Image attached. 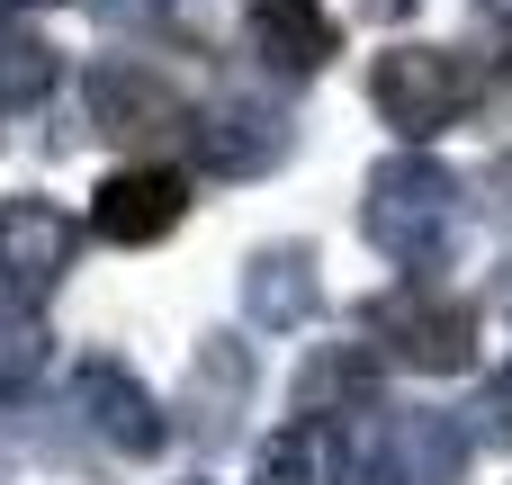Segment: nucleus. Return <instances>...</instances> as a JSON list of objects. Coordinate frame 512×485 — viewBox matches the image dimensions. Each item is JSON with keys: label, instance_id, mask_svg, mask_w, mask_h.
I'll return each mask as SVG.
<instances>
[{"label": "nucleus", "instance_id": "nucleus-1", "mask_svg": "<svg viewBox=\"0 0 512 485\" xmlns=\"http://www.w3.org/2000/svg\"><path fill=\"white\" fill-rule=\"evenodd\" d=\"M369 243H378L405 279H432V270L459 252V180H450L432 153L378 162V180H369Z\"/></svg>", "mask_w": 512, "mask_h": 485}, {"label": "nucleus", "instance_id": "nucleus-2", "mask_svg": "<svg viewBox=\"0 0 512 485\" xmlns=\"http://www.w3.org/2000/svg\"><path fill=\"white\" fill-rule=\"evenodd\" d=\"M369 333L387 342V360H405L423 378H450V369L477 360V306L432 288V279H405V288L369 297Z\"/></svg>", "mask_w": 512, "mask_h": 485}, {"label": "nucleus", "instance_id": "nucleus-3", "mask_svg": "<svg viewBox=\"0 0 512 485\" xmlns=\"http://www.w3.org/2000/svg\"><path fill=\"white\" fill-rule=\"evenodd\" d=\"M369 99H378V117L405 144H432L441 126H459V108L477 99V81H468V63L450 45H387L378 72H369Z\"/></svg>", "mask_w": 512, "mask_h": 485}, {"label": "nucleus", "instance_id": "nucleus-4", "mask_svg": "<svg viewBox=\"0 0 512 485\" xmlns=\"http://www.w3.org/2000/svg\"><path fill=\"white\" fill-rule=\"evenodd\" d=\"M468 459H477V441H468V423H459V414L387 405L351 477H360V485H459V477H468Z\"/></svg>", "mask_w": 512, "mask_h": 485}, {"label": "nucleus", "instance_id": "nucleus-5", "mask_svg": "<svg viewBox=\"0 0 512 485\" xmlns=\"http://www.w3.org/2000/svg\"><path fill=\"white\" fill-rule=\"evenodd\" d=\"M72 252H81V225L63 207H45V198H9L0 207V288L18 306L54 297V279L72 270Z\"/></svg>", "mask_w": 512, "mask_h": 485}, {"label": "nucleus", "instance_id": "nucleus-6", "mask_svg": "<svg viewBox=\"0 0 512 485\" xmlns=\"http://www.w3.org/2000/svg\"><path fill=\"white\" fill-rule=\"evenodd\" d=\"M288 144H297V126H288V108H270V99H216L207 126H198V162H207L216 180H261V171L288 162Z\"/></svg>", "mask_w": 512, "mask_h": 485}, {"label": "nucleus", "instance_id": "nucleus-7", "mask_svg": "<svg viewBox=\"0 0 512 485\" xmlns=\"http://www.w3.org/2000/svg\"><path fill=\"white\" fill-rule=\"evenodd\" d=\"M81 414H90V432H99L108 450H126V459H153V450L171 441L162 396H153L126 360H81Z\"/></svg>", "mask_w": 512, "mask_h": 485}, {"label": "nucleus", "instance_id": "nucleus-8", "mask_svg": "<svg viewBox=\"0 0 512 485\" xmlns=\"http://www.w3.org/2000/svg\"><path fill=\"white\" fill-rule=\"evenodd\" d=\"M180 216H189V189H180V171H162V162H135V171L99 180L90 234H99V243H126V252H144V243H162Z\"/></svg>", "mask_w": 512, "mask_h": 485}, {"label": "nucleus", "instance_id": "nucleus-9", "mask_svg": "<svg viewBox=\"0 0 512 485\" xmlns=\"http://www.w3.org/2000/svg\"><path fill=\"white\" fill-rule=\"evenodd\" d=\"M315 306H324V279H315V252L306 243H261L243 261V324L297 333V324H315Z\"/></svg>", "mask_w": 512, "mask_h": 485}, {"label": "nucleus", "instance_id": "nucleus-10", "mask_svg": "<svg viewBox=\"0 0 512 485\" xmlns=\"http://www.w3.org/2000/svg\"><path fill=\"white\" fill-rule=\"evenodd\" d=\"M90 126L108 144H144V135H171L180 126V90L144 63H99L90 72Z\"/></svg>", "mask_w": 512, "mask_h": 485}, {"label": "nucleus", "instance_id": "nucleus-11", "mask_svg": "<svg viewBox=\"0 0 512 485\" xmlns=\"http://www.w3.org/2000/svg\"><path fill=\"white\" fill-rule=\"evenodd\" d=\"M252 45L279 81H315L342 45V18L324 0H252Z\"/></svg>", "mask_w": 512, "mask_h": 485}, {"label": "nucleus", "instance_id": "nucleus-12", "mask_svg": "<svg viewBox=\"0 0 512 485\" xmlns=\"http://www.w3.org/2000/svg\"><path fill=\"white\" fill-rule=\"evenodd\" d=\"M243 396H252V351L243 342H198L189 387H180V432L189 441H225L234 414H243Z\"/></svg>", "mask_w": 512, "mask_h": 485}, {"label": "nucleus", "instance_id": "nucleus-13", "mask_svg": "<svg viewBox=\"0 0 512 485\" xmlns=\"http://www.w3.org/2000/svg\"><path fill=\"white\" fill-rule=\"evenodd\" d=\"M378 387H387V369H378L369 342H315V360L297 369V405L324 414V423H342V414H378Z\"/></svg>", "mask_w": 512, "mask_h": 485}, {"label": "nucleus", "instance_id": "nucleus-14", "mask_svg": "<svg viewBox=\"0 0 512 485\" xmlns=\"http://www.w3.org/2000/svg\"><path fill=\"white\" fill-rule=\"evenodd\" d=\"M252 485H351V450H342V423L324 414H297L261 441L252 459Z\"/></svg>", "mask_w": 512, "mask_h": 485}, {"label": "nucleus", "instance_id": "nucleus-15", "mask_svg": "<svg viewBox=\"0 0 512 485\" xmlns=\"http://www.w3.org/2000/svg\"><path fill=\"white\" fill-rule=\"evenodd\" d=\"M54 90V45L18 18V27H0V117H18V108H36Z\"/></svg>", "mask_w": 512, "mask_h": 485}, {"label": "nucleus", "instance_id": "nucleus-16", "mask_svg": "<svg viewBox=\"0 0 512 485\" xmlns=\"http://www.w3.org/2000/svg\"><path fill=\"white\" fill-rule=\"evenodd\" d=\"M36 378H45V324L27 306H9L0 315V396H27Z\"/></svg>", "mask_w": 512, "mask_h": 485}, {"label": "nucleus", "instance_id": "nucleus-17", "mask_svg": "<svg viewBox=\"0 0 512 485\" xmlns=\"http://www.w3.org/2000/svg\"><path fill=\"white\" fill-rule=\"evenodd\" d=\"M477 414H486V441H512V360L486 378V396H477Z\"/></svg>", "mask_w": 512, "mask_h": 485}, {"label": "nucleus", "instance_id": "nucleus-18", "mask_svg": "<svg viewBox=\"0 0 512 485\" xmlns=\"http://www.w3.org/2000/svg\"><path fill=\"white\" fill-rule=\"evenodd\" d=\"M99 9H108V18H153L162 0H99Z\"/></svg>", "mask_w": 512, "mask_h": 485}, {"label": "nucleus", "instance_id": "nucleus-19", "mask_svg": "<svg viewBox=\"0 0 512 485\" xmlns=\"http://www.w3.org/2000/svg\"><path fill=\"white\" fill-rule=\"evenodd\" d=\"M360 9H369V18H405L414 0H360Z\"/></svg>", "mask_w": 512, "mask_h": 485}, {"label": "nucleus", "instance_id": "nucleus-20", "mask_svg": "<svg viewBox=\"0 0 512 485\" xmlns=\"http://www.w3.org/2000/svg\"><path fill=\"white\" fill-rule=\"evenodd\" d=\"M0 9H18V18H27V9H45V0H0Z\"/></svg>", "mask_w": 512, "mask_h": 485}]
</instances>
